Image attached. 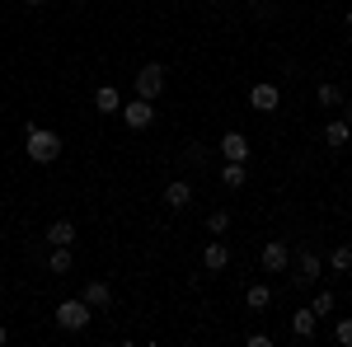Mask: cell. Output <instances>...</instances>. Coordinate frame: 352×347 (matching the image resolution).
Listing matches in <instances>:
<instances>
[{"mask_svg": "<svg viewBox=\"0 0 352 347\" xmlns=\"http://www.w3.org/2000/svg\"><path fill=\"white\" fill-rule=\"evenodd\" d=\"M333 305H338V295H333V291H320L310 310H315V315H333Z\"/></svg>", "mask_w": 352, "mask_h": 347, "instance_id": "7402d4cb", "label": "cell"}, {"mask_svg": "<svg viewBox=\"0 0 352 347\" xmlns=\"http://www.w3.org/2000/svg\"><path fill=\"white\" fill-rule=\"evenodd\" d=\"M244 300H249V310H268V305H272V291H268V282H254V287L244 291Z\"/></svg>", "mask_w": 352, "mask_h": 347, "instance_id": "e0dca14e", "label": "cell"}, {"mask_svg": "<svg viewBox=\"0 0 352 347\" xmlns=\"http://www.w3.org/2000/svg\"><path fill=\"white\" fill-rule=\"evenodd\" d=\"M85 305H89V310H109V305H113V287L94 277V282L85 287Z\"/></svg>", "mask_w": 352, "mask_h": 347, "instance_id": "30bf717a", "label": "cell"}, {"mask_svg": "<svg viewBox=\"0 0 352 347\" xmlns=\"http://www.w3.org/2000/svg\"><path fill=\"white\" fill-rule=\"evenodd\" d=\"M333 343L352 347V320H338V328H333Z\"/></svg>", "mask_w": 352, "mask_h": 347, "instance_id": "603a6c76", "label": "cell"}, {"mask_svg": "<svg viewBox=\"0 0 352 347\" xmlns=\"http://www.w3.org/2000/svg\"><path fill=\"white\" fill-rule=\"evenodd\" d=\"M320 272H324V258L315 249H300L296 254V282H320Z\"/></svg>", "mask_w": 352, "mask_h": 347, "instance_id": "52a82bcc", "label": "cell"}, {"mask_svg": "<svg viewBox=\"0 0 352 347\" xmlns=\"http://www.w3.org/2000/svg\"><path fill=\"white\" fill-rule=\"evenodd\" d=\"M329 267H333V272H348V267H352V249H348V244H333V254H329Z\"/></svg>", "mask_w": 352, "mask_h": 347, "instance_id": "ffe728a7", "label": "cell"}, {"mask_svg": "<svg viewBox=\"0 0 352 347\" xmlns=\"http://www.w3.org/2000/svg\"><path fill=\"white\" fill-rule=\"evenodd\" d=\"M94 108H99V113H122V94H118L113 85H99V89H94Z\"/></svg>", "mask_w": 352, "mask_h": 347, "instance_id": "7c38bea8", "label": "cell"}, {"mask_svg": "<svg viewBox=\"0 0 352 347\" xmlns=\"http://www.w3.org/2000/svg\"><path fill=\"white\" fill-rule=\"evenodd\" d=\"M221 183H226V188H244V183H249V169H244L240 160H226V164H221Z\"/></svg>", "mask_w": 352, "mask_h": 347, "instance_id": "9a60e30c", "label": "cell"}, {"mask_svg": "<svg viewBox=\"0 0 352 347\" xmlns=\"http://www.w3.org/2000/svg\"><path fill=\"white\" fill-rule=\"evenodd\" d=\"M132 89H136V99H151V104H155V99L164 94V66H160V61H146V66L136 71Z\"/></svg>", "mask_w": 352, "mask_h": 347, "instance_id": "7a4b0ae2", "label": "cell"}, {"mask_svg": "<svg viewBox=\"0 0 352 347\" xmlns=\"http://www.w3.org/2000/svg\"><path fill=\"white\" fill-rule=\"evenodd\" d=\"M71 263H76V258H71V244H61V249H52V258H47V267H52L56 277H61V272H71Z\"/></svg>", "mask_w": 352, "mask_h": 347, "instance_id": "d6986e66", "label": "cell"}, {"mask_svg": "<svg viewBox=\"0 0 352 347\" xmlns=\"http://www.w3.org/2000/svg\"><path fill=\"white\" fill-rule=\"evenodd\" d=\"M192 202V188H188V179H174V183L164 188V207H174V212H184Z\"/></svg>", "mask_w": 352, "mask_h": 347, "instance_id": "8fae6325", "label": "cell"}, {"mask_svg": "<svg viewBox=\"0 0 352 347\" xmlns=\"http://www.w3.org/2000/svg\"><path fill=\"white\" fill-rule=\"evenodd\" d=\"M348 28H352V10H348Z\"/></svg>", "mask_w": 352, "mask_h": 347, "instance_id": "4316f807", "label": "cell"}, {"mask_svg": "<svg viewBox=\"0 0 352 347\" xmlns=\"http://www.w3.org/2000/svg\"><path fill=\"white\" fill-rule=\"evenodd\" d=\"M24 150H28V160H33V164H56V160H61V136H56L52 127H28Z\"/></svg>", "mask_w": 352, "mask_h": 347, "instance_id": "6da1fadb", "label": "cell"}, {"mask_svg": "<svg viewBox=\"0 0 352 347\" xmlns=\"http://www.w3.org/2000/svg\"><path fill=\"white\" fill-rule=\"evenodd\" d=\"M221 155H226V160H249V136L244 132H226L221 136Z\"/></svg>", "mask_w": 352, "mask_h": 347, "instance_id": "9c48e42d", "label": "cell"}, {"mask_svg": "<svg viewBox=\"0 0 352 347\" xmlns=\"http://www.w3.org/2000/svg\"><path fill=\"white\" fill-rule=\"evenodd\" d=\"M324 141L333 146V150H343V146L352 141V122H338V117H333V122H324Z\"/></svg>", "mask_w": 352, "mask_h": 347, "instance_id": "5bb4252c", "label": "cell"}, {"mask_svg": "<svg viewBox=\"0 0 352 347\" xmlns=\"http://www.w3.org/2000/svg\"><path fill=\"white\" fill-rule=\"evenodd\" d=\"M315 324H320L315 310H296V315H292V333H296V338H315Z\"/></svg>", "mask_w": 352, "mask_h": 347, "instance_id": "2e32d148", "label": "cell"}, {"mask_svg": "<svg viewBox=\"0 0 352 347\" xmlns=\"http://www.w3.org/2000/svg\"><path fill=\"white\" fill-rule=\"evenodd\" d=\"M184 160H188V164H202V160H207V150H202L197 141H188V150H184Z\"/></svg>", "mask_w": 352, "mask_h": 347, "instance_id": "cb8c5ba5", "label": "cell"}, {"mask_svg": "<svg viewBox=\"0 0 352 347\" xmlns=\"http://www.w3.org/2000/svg\"><path fill=\"white\" fill-rule=\"evenodd\" d=\"M52 320H56V328H76V333H80L85 324L94 320V310L85 305V295H80V300H61V305H56V315H52Z\"/></svg>", "mask_w": 352, "mask_h": 347, "instance_id": "3957f363", "label": "cell"}, {"mask_svg": "<svg viewBox=\"0 0 352 347\" xmlns=\"http://www.w3.org/2000/svg\"><path fill=\"white\" fill-rule=\"evenodd\" d=\"M24 5H33V10H38V5H47V0H24Z\"/></svg>", "mask_w": 352, "mask_h": 347, "instance_id": "d4e9b609", "label": "cell"}, {"mask_svg": "<svg viewBox=\"0 0 352 347\" xmlns=\"http://www.w3.org/2000/svg\"><path fill=\"white\" fill-rule=\"evenodd\" d=\"M207 230H212V235H226V230H230V212H226V207H217V212L207 216Z\"/></svg>", "mask_w": 352, "mask_h": 347, "instance_id": "44dd1931", "label": "cell"}, {"mask_svg": "<svg viewBox=\"0 0 352 347\" xmlns=\"http://www.w3.org/2000/svg\"><path fill=\"white\" fill-rule=\"evenodd\" d=\"M277 104H282V89H277V85H254V89H249V108L277 113Z\"/></svg>", "mask_w": 352, "mask_h": 347, "instance_id": "8992f818", "label": "cell"}, {"mask_svg": "<svg viewBox=\"0 0 352 347\" xmlns=\"http://www.w3.org/2000/svg\"><path fill=\"white\" fill-rule=\"evenodd\" d=\"M217 5H221V0H217Z\"/></svg>", "mask_w": 352, "mask_h": 347, "instance_id": "f1b7e54d", "label": "cell"}, {"mask_svg": "<svg viewBox=\"0 0 352 347\" xmlns=\"http://www.w3.org/2000/svg\"><path fill=\"white\" fill-rule=\"evenodd\" d=\"M202 267H207V272H226V267H230V244L212 240L207 249H202Z\"/></svg>", "mask_w": 352, "mask_h": 347, "instance_id": "ba28073f", "label": "cell"}, {"mask_svg": "<svg viewBox=\"0 0 352 347\" xmlns=\"http://www.w3.org/2000/svg\"><path fill=\"white\" fill-rule=\"evenodd\" d=\"M43 240L52 244V249H61V244H76V225H71V221H52Z\"/></svg>", "mask_w": 352, "mask_h": 347, "instance_id": "4fadbf2b", "label": "cell"}, {"mask_svg": "<svg viewBox=\"0 0 352 347\" xmlns=\"http://www.w3.org/2000/svg\"><path fill=\"white\" fill-rule=\"evenodd\" d=\"M5 338H10V333H5V324H0V343H5Z\"/></svg>", "mask_w": 352, "mask_h": 347, "instance_id": "484cf974", "label": "cell"}, {"mask_svg": "<svg viewBox=\"0 0 352 347\" xmlns=\"http://www.w3.org/2000/svg\"><path fill=\"white\" fill-rule=\"evenodd\" d=\"M292 267V249L287 240H268L263 244V272H287Z\"/></svg>", "mask_w": 352, "mask_h": 347, "instance_id": "5b68a950", "label": "cell"}, {"mask_svg": "<svg viewBox=\"0 0 352 347\" xmlns=\"http://www.w3.org/2000/svg\"><path fill=\"white\" fill-rule=\"evenodd\" d=\"M249 5H263V0H249Z\"/></svg>", "mask_w": 352, "mask_h": 347, "instance_id": "83f0119b", "label": "cell"}, {"mask_svg": "<svg viewBox=\"0 0 352 347\" xmlns=\"http://www.w3.org/2000/svg\"><path fill=\"white\" fill-rule=\"evenodd\" d=\"M315 99H320V104L324 108H343V89H338V85H315Z\"/></svg>", "mask_w": 352, "mask_h": 347, "instance_id": "ac0fdd59", "label": "cell"}, {"mask_svg": "<svg viewBox=\"0 0 352 347\" xmlns=\"http://www.w3.org/2000/svg\"><path fill=\"white\" fill-rule=\"evenodd\" d=\"M122 122H127L132 132L155 127V104H151V99H132V104H122Z\"/></svg>", "mask_w": 352, "mask_h": 347, "instance_id": "277c9868", "label": "cell"}]
</instances>
